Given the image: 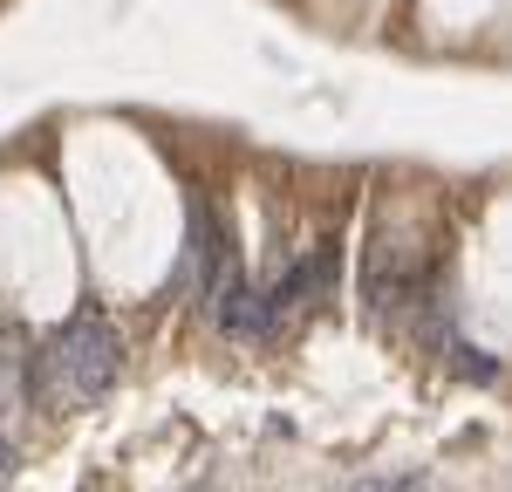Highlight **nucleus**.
Here are the masks:
<instances>
[{"label": "nucleus", "instance_id": "f257e3e1", "mask_svg": "<svg viewBox=\"0 0 512 492\" xmlns=\"http://www.w3.org/2000/svg\"><path fill=\"white\" fill-rule=\"evenodd\" d=\"M48 376H55V390L69 397V404H103L110 390H117L123 376V342L110 335L103 315H76L69 328H55V342H48Z\"/></svg>", "mask_w": 512, "mask_h": 492}, {"label": "nucleus", "instance_id": "f03ea898", "mask_svg": "<svg viewBox=\"0 0 512 492\" xmlns=\"http://www.w3.org/2000/svg\"><path fill=\"white\" fill-rule=\"evenodd\" d=\"M226 274V233L212 226V212L205 205H185V253H178V267H171V287L178 294H205V287Z\"/></svg>", "mask_w": 512, "mask_h": 492}, {"label": "nucleus", "instance_id": "7ed1b4c3", "mask_svg": "<svg viewBox=\"0 0 512 492\" xmlns=\"http://www.w3.org/2000/svg\"><path fill=\"white\" fill-rule=\"evenodd\" d=\"M205 294H212V315H219V328H226L233 342H260V335L274 328V315H267V294H253V287L239 281V267H233V274H219Z\"/></svg>", "mask_w": 512, "mask_h": 492}, {"label": "nucleus", "instance_id": "20e7f679", "mask_svg": "<svg viewBox=\"0 0 512 492\" xmlns=\"http://www.w3.org/2000/svg\"><path fill=\"white\" fill-rule=\"evenodd\" d=\"M14 465H21V451H14V438H0V479H14Z\"/></svg>", "mask_w": 512, "mask_h": 492}]
</instances>
